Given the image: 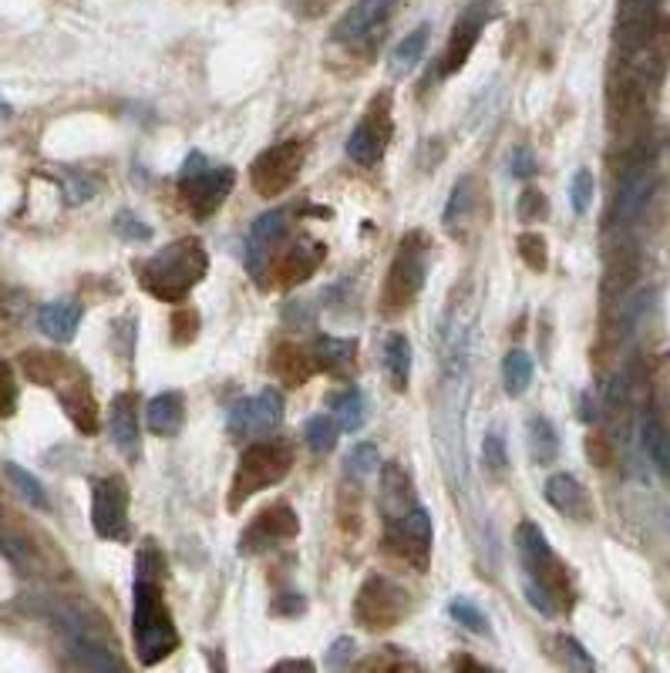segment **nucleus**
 <instances>
[{
	"label": "nucleus",
	"instance_id": "1",
	"mask_svg": "<svg viewBox=\"0 0 670 673\" xmlns=\"http://www.w3.org/2000/svg\"><path fill=\"white\" fill-rule=\"evenodd\" d=\"M210 256L200 240H176L139 266V284L163 303H182L206 280Z\"/></svg>",
	"mask_w": 670,
	"mask_h": 673
},
{
	"label": "nucleus",
	"instance_id": "2",
	"mask_svg": "<svg viewBox=\"0 0 670 673\" xmlns=\"http://www.w3.org/2000/svg\"><path fill=\"white\" fill-rule=\"evenodd\" d=\"M135 650L145 666H155L179 647V629L166 610L159 576L135 573V613H132Z\"/></svg>",
	"mask_w": 670,
	"mask_h": 673
},
{
	"label": "nucleus",
	"instance_id": "3",
	"mask_svg": "<svg viewBox=\"0 0 670 673\" xmlns=\"http://www.w3.org/2000/svg\"><path fill=\"white\" fill-rule=\"evenodd\" d=\"M294 468V448L287 442H253L232 474V492H229V508H240L247 498H253L263 489L280 485Z\"/></svg>",
	"mask_w": 670,
	"mask_h": 673
},
{
	"label": "nucleus",
	"instance_id": "4",
	"mask_svg": "<svg viewBox=\"0 0 670 673\" xmlns=\"http://www.w3.org/2000/svg\"><path fill=\"white\" fill-rule=\"evenodd\" d=\"M236 185V172L229 166H210L203 152H189L179 172V195L195 219H213V213L226 203Z\"/></svg>",
	"mask_w": 670,
	"mask_h": 673
},
{
	"label": "nucleus",
	"instance_id": "5",
	"mask_svg": "<svg viewBox=\"0 0 670 673\" xmlns=\"http://www.w3.org/2000/svg\"><path fill=\"white\" fill-rule=\"evenodd\" d=\"M428 256H431L428 236L418 229L408 232L398 247V253H394L387 280H384V297H381L384 313H402L405 307L415 303V297L424 287V276H428Z\"/></svg>",
	"mask_w": 670,
	"mask_h": 673
},
{
	"label": "nucleus",
	"instance_id": "6",
	"mask_svg": "<svg viewBox=\"0 0 670 673\" xmlns=\"http://www.w3.org/2000/svg\"><path fill=\"white\" fill-rule=\"evenodd\" d=\"M516 545L523 552V563L529 569V579L539 582L553 600H573L570 597V579H566V569L563 563L557 560V552L549 549V539L542 536V529L536 522H523L516 529Z\"/></svg>",
	"mask_w": 670,
	"mask_h": 673
},
{
	"label": "nucleus",
	"instance_id": "7",
	"mask_svg": "<svg viewBox=\"0 0 670 673\" xmlns=\"http://www.w3.org/2000/svg\"><path fill=\"white\" fill-rule=\"evenodd\" d=\"M303 158H307V148H303V142H297V139L263 148V152L253 158V169H250L253 189L263 195V200H273V195L287 192V189L300 179Z\"/></svg>",
	"mask_w": 670,
	"mask_h": 673
},
{
	"label": "nucleus",
	"instance_id": "8",
	"mask_svg": "<svg viewBox=\"0 0 670 673\" xmlns=\"http://www.w3.org/2000/svg\"><path fill=\"white\" fill-rule=\"evenodd\" d=\"M405 613H408V592L387 576H368L358 600H354V616L368 629H387L394 623H402Z\"/></svg>",
	"mask_w": 670,
	"mask_h": 673
},
{
	"label": "nucleus",
	"instance_id": "9",
	"mask_svg": "<svg viewBox=\"0 0 670 673\" xmlns=\"http://www.w3.org/2000/svg\"><path fill=\"white\" fill-rule=\"evenodd\" d=\"M92 526L101 539H129V485L122 474H105L92 492Z\"/></svg>",
	"mask_w": 670,
	"mask_h": 673
},
{
	"label": "nucleus",
	"instance_id": "10",
	"mask_svg": "<svg viewBox=\"0 0 670 673\" xmlns=\"http://www.w3.org/2000/svg\"><path fill=\"white\" fill-rule=\"evenodd\" d=\"M391 132H394V122H391V98L387 95H378L368 108V115L361 118V125L350 132L347 139V155L354 158L358 166H378L384 152H387V142H391Z\"/></svg>",
	"mask_w": 670,
	"mask_h": 673
},
{
	"label": "nucleus",
	"instance_id": "11",
	"mask_svg": "<svg viewBox=\"0 0 670 673\" xmlns=\"http://www.w3.org/2000/svg\"><path fill=\"white\" fill-rule=\"evenodd\" d=\"M387 549L394 556H402L405 563H411L418 573L428 569L431 563V516L415 505L405 516L387 519Z\"/></svg>",
	"mask_w": 670,
	"mask_h": 673
},
{
	"label": "nucleus",
	"instance_id": "12",
	"mask_svg": "<svg viewBox=\"0 0 670 673\" xmlns=\"http://www.w3.org/2000/svg\"><path fill=\"white\" fill-rule=\"evenodd\" d=\"M495 17V4L492 0H476L471 8L462 11V17L455 21L452 27V37H448V45H445V55H442V74H455L465 68L471 48L479 45V37L486 31V24Z\"/></svg>",
	"mask_w": 670,
	"mask_h": 673
},
{
	"label": "nucleus",
	"instance_id": "13",
	"mask_svg": "<svg viewBox=\"0 0 670 673\" xmlns=\"http://www.w3.org/2000/svg\"><path fill=\"white\" fill-rule=\"evenodd\" d=\"M284 424V398L280 390H260L256 398L240 401L229 411V434L236 438H253V434H270Z\"/></svg>",
	"mask_w": 670,
	"mask_h": 673
},
{
	"label": "nucleus",
	"instance_id": "14",
	"mask_svg": "<svg viewBox=\"0 0 670 673\" xmlns=\"http://www.w3.org/2000/svg\"><path fill=\"white\" fill-rule=\"evenodd\" d=\"M297 532H300V522L294 516V508L287 502H277V505L263 508L260 516L247 526V532L240 539V552L243 556H260V552L294 539Z\"/></svg>",
	"mask_w": 670,
	"mask_h": 673
},
{
	"label": "nucleus",
	"instance_id": "15",
	"mask_svg": "<svg viewBox=\"0 0 670 673\" xmlns=\"http://www.w3.org/2000/svg\"><path fill=\"white\" fill-rule=\"evenodd\" d=\"M394 8H398V0H358L350 11H344V17L334 24L331 31V41L337 45H364L371 37L391 21Z\"/></svg>",
	"mask_w": 670,
	"mask_h": 673
},
{
	"label": "nucleus",
	"instance_id": "16",
	"mask_svg": "<svg viewBox=\"0 0 670 673\" xmlns=\"http://www.w3.org/2000/svg\"><path fill=\"white\" fill-rule=\"evenodd\" d=\"M287 232V209H277V213H263L253 226H250V240H247V269L253 273V280L260 287H266L263 273L270 269L273 263V250L284 240Z\"/></svg>",
	"mask_w": 670,
	"mask_h": 673
},
{
	"label": "nucleus",
	"instance_id": "17",
	"mask_svg": "<svg viewBox=\"0 0 670 673\" xmlns=\"http://www.w3.org/2000/svg\"><path fill=\"white\" fill-rule=\"evenodd\" d=\"M108 431L115 448L122 452L129 461L142 458V434H139V411H135V394H115L111 411H108Z\"/></svg>",
	"mask_w": 670,
	"mask_h": 673
},
{
	"label": "nucleus",
	"instance_id": "18",
	"mask_svg": "<svg viewBox=\"0 0 670 673\" xmlns=\"http://www.w3.org/2000/svg\"><path fill=\"white\" fill-rule=\"evenodd\" d=\"M324 256H327V247H324V243H318V240H297L294 247L284 250L280 263H277V273H280L277 284H280V287H297V284H303L307 276L324 263Z\"/></svg>",
	"mask_w": 670,
	"mask_h": 673
},
{
	"label": "nucleus",
	"instance_id": "19",
	"mask_svg": "<svg viewBox=\"0 0 670 673\" xmlns=\"http://www.w3.org/2000/svg\"><path fill=\"white\" fill-rule=\"evenodd\" d=\"M546 502L553 505L557 512H563V516L579 519V522H586L589 516H594L589 495H586V489L573 479V474H553V479L546 482Z\"/></svg>",
	"mask_w": 670,
	"mask_h": 673
},
{
	"label": "nucleus",
	"instance_id": "20",
	"mask_svg": "<svg viewBox=\"0 0 670 673\" xmlns=\"http://www.w3.org/2000/svg\"><path fill=\"white\" fill-rule=\"evenodd\" d=\"M77 324H82V303L77 300H55L37 310V327H41V334L51 337L55 344H71L77 334Z\"/></svg>",
	"mask_w": 670,
	"mask_h": 673
},
{
	"label": "nucleus",
	"instance_id": "21",
	"mask_svg": "<svg viewBox=\"0 0 670 673\" xmlns=\"http://www.w3.org/2000/svg\"><path fill=\"white\" fill-rule=\"evenodd\" d=\"M186 421V398L179 390H166V394H155L145 408V424L152 434H159V438H169L176 434Z\"/></svg>",
	"mask_w": 670,
	"mask_h": 673
},
{
	"label": "nucleus",
	"instance_id": "22",
	"mask_svg": "<svg viewBox=\"0 0 670 673\" xmlns=\"http://www.w3.org/2000/svg\"><path fill=\"white\" fill-rule=\"evenodd\" d=\"M381 505L387 512V519H398L408 508H415V492H411L408 471L394 461H387L381 471Z\"/></svg>",
	"mask_w": 670,
	"mask_h": 673
},
{
	"label": "nucleus",
	"instance_id": "23",
	"mask_svg": "<svg viewBox=\"0 0 670 673\" xmlns=\"http://www.w3.org/2000/svg\"><path fill=\"white\" fill-rule=\"evenodd\" d=\"M313 361H318V371H327L334 377H350L354 364H358V340L318 337V344H313Z\"/></svg>",
	"mask_w": 670,
	"mask_h": 673
},
{
	"label": "nucleus",
	"instance_id": "24",
	"mask_svg": "<svg viewBox=\"0 0 670 673\" xmlns=\"http://www.w3.org/2000/svg\"><path fill=\"white\" fill-rule=\"evenodd\" d=\"M273 374H277L284 384L290 387H300L313 377V371H318V361H313V350H303L297 344H284L277 347V353H273V361H270Z\"/></svg>",
	"mask_w": 670,
	"mask_h": 673
},
{
	"label": "nucleus",
	"instance_id": "25",
	"mask_svg": "<svg viewBox=\"0 0 670 673\" xmlns=\"http://www.w3.org/2000/svg\"><path fill=\"white\" fill-rule=\"evenodd\" d=\"M650 192H654V176L650 172H634V176H626L620 195H617V209H613V219L617 223H626V219H634L644 203L650 200Z\"/></svg>",
	"mask_w": 670,
	"mask_h": 673
},
{
	"label": "nucleus",
	"instance_id": "26",
	"mask_svg": "<svg viewBox=\"0 0 670 673\" xmlns=\"http://www.w3.org/2000/svg\"><path fill=\"white\" fill-rule=\"evenodd\" d=\"M384 368L394 390H408L411 381V344L405 334H391L384 344Z\"/></svg>",
	"mask_w": 670,
	"mask_h": 673
},
{
	"label": "nucleus",
	"instance_id": "27",
	"mask_svg": "<svg viewBox=\"0 0 670 673\" xmlns=\"http://www.w3.org/2000/svg\"><path fill=\"white\" fill-rule=\"evenodd\" d=\"M641 438H644V452H647L650 465L660 474H670V431L650 411L641 421Z\"/></svg>",
	"mask_w": 670,
	"mask_h": 673
},
{
	"label": "nucleus",
	"instance_id": "28",
	"mask_svg": "<svg viewBox=\"0 0 670 673\" xmlns=\"http://www.w3.org/2000/svg\"><path fill=\"white\" fill-rule=\"evenodd\" d=\"M533 384V358L526 350H509L502 361V387L509 398H523Z\"/></svg>",
	"mask_w": 670,
	"mask_h": 673
},
{
	"label": "nucleus",
	"instance_id": "29",
	"mask_svg": "<svg viewBox=\"0 0 670 673\" xmlns=\"http://www.w3.org/2000/svg\"><path fill=\"white\" fill-rule=\"evenodd\" d=\"M526 442H529V455L536 465H549L560 455V438H557V428L549 424L546 418H533L526 428Z\"/></svg>",
	"mask_w": 670,
	"mask_h": 673
},
{
	"label": "nucleus",
	"instance_id": "30",
	"mask_svg": "<svg viewBox=\"0 0 670 673\" xmlns=\"http://www.w3.org/2000/svg\"><path fill=\"white\" fill-rule=\"evenodd\" d=\"M71 657L85 670H118V660L101 644H95L88 633H71Z\"/></svg>",
	"mask_w": 670,
	"mask_h": 673
},
{
	"label": "nucleus",
	"instance_id": "31",
	"mask_svg": "<svg viewBox=\"0 0 670 673\" xmlns=\"http://www.w3.org/2000/svg\"><path fill=\"white\" fill-rule=\"evenodd\" d=\"M334 418L340 424V431H361L368 421V405H364V394L358 387H350L344 394L334 398Z\"/></svg>",
	"mask_w": 670,
	"mask_h": 673
},
{
	"label": "nucleus",
	"instance_id": "32",
	"mask_svg": "<svg viewBox=\"0 0 670 673\" xmlns=\"http://www.w3.org/2000/svg\"><path fill=\"white\" fill-rule=\"evenodd\" d=\"M428 34H431L428 24H418L415 31H408V37H405V41H402L398 48H394V55H391V68L398 71V74H408V71L424 58Z\"/></svg>",
	"mask_w": 670,
	"mask_h": 673
},
{
	"label": "nucleus",
	"instance_id": "33",
	"mask_svg": "<svg viewBox=\"0 0 670 673\" xmlns=\"http://www.w3.org/2000/svg\"><path fill=\"white\" fill-rule=\"evenodd\" d=\"M303 438L310 445L313 455H327L337 448V438H340V424L337 418H327V414H313L303 428Z\"/></svg>",
	"mask_w": 670,
	"mask_h": 673
},
{
	"label": "nucleus",
	"instance_id": "34",
	"mask_svg": "<svg viewBox=\"0 0 670 673\" xmlns=\"http://www.w3.org/2000/svg\"><path fill=\"white\" fill-rule=\"evenodd\" d=\"M4 471H8V479L14 482V489L21 492V498H24L27 505H34V508H48V492H45V485L37 482L31 471H24V468L14 465V461H8Z\"/></svg>",
	"mask_w": 670,
	"mask_h": 673
},
{
	"label": "nucleus",
	"instance_id": "35",
	"mask_svg": "<svg viewBox=\"0 0 670 673\" xmlns=\"http://www.w3.org/2000/svg\"><path fill=\"white\" fill-rule=\"evenodd\" d=\"M381 465V458H378V448L374 445H354L350 452H347V458H344V471L350 474L354 482H361V479H368V474L374 471Z\"/></svg>",
	"mask_w": 670,
	"mask_h": 673
},
{
	"label": "nucleus",
	"instance_id": "36",
	"mask_svg": "<svg viewBox=\"0 0 670 673\" xmlns=\"http://www.w3.org/2000/svg\"><path fill=\"white\" fill-rule=\"evenodd\" d=\"M448 613H452L455 623H462V626L471 629V633H489V620H486V613H482L476 603H471V600H465V597L452 600Z\"/></svg>",
	"mask_w": 670,
	"mask_h": 673
},
{
	"label": "nucleus",
	"instance_id": "37",
	"mask_svg": "<svg viewBox=\"0 0 670 673\" xmlns=\"http://www.w3.org/2000/svg\"><path fill=\"white\" fill-rule=\"evenodd\" d=\"M115 232H118V240H125V243H148L152 240V226H145L129 209H122L115 216Z\"/></svg>",
	"mask_w": 670,
	"mask_h": 673
},
{
	"label": "nucleus",
	"instance_id": "38",
	"mask_svg": "<svg viewBox=\"0 0 670 673\" xmlns=\"http://www.w3.org/2000/svg\"><path fill=\"white\" fill-rule=\"evenodd\" d=\"M516 247H519V256L529 269H536V273L546 269V240L539 232H523Z\"/></svg>",
	"mask_w": 670,
	"mask_h": 673
},
{
	"label": "nucleus",
	"instance_id": "39",
	"mask_svg": "<svg viewBox=\"0 0 670 673\" xmlns=\"http://www.w3.org/2000/svg\"><path fill=\"white\" fill-rule=\"evenodd\" d=\"M589 200H594V172L579 169V172L573 176V185H570V203H573V209L583 216V213L589 209Z\"/></svg>",
	"mask_w": 670,
	"mask_h": 673
},
{
	"label": "nucleus",
	"instance_id": "40",
	"mask_svg": "<svg viewBox=\"0 0 670 673\" xmlns=\"http://www.w3.org/2000/svg\"><path fill=\"white\" fill-rule=\"evenodd\" d=\"M519 219H526V223H536V219H542L546 216V209H549V203H546V195L539 192V189H526L523 195H519Z\"/></svg>",
	"mask_w": 670,
	"mask_h": 673
},
{
	"label": "nucleus",
	"instance_id": "41",
	"mask_svg": "<svg viewBox=\"0 0 670 673\" xmlns=\"http://www.w3.org/2000/svg\"><path fill=\"white\" fill-rule=\"evenodd\" d=\"M17 405V381L11 374V368L0 361V414H11Z\"/></svg>",
	"mask_w": 670,
	"mask_h": 673
},
{
	"label": "nucleus",
	"instance_id": "42",
	"mask_svg": "<svg viewBox=\"0 0 670 673\" xmlns=\"http://www.w3.org/2000/svg\"><path fill=\"white\" fill-rule=\"evenodd\" d=\"M468 203H471V182L462 179V182L455 185V192H452V203H448V209H445V223L455 226V223H458V213H462V216L468 213Z\"/></svg>",
	"mask_w": 670,
	"mask_h": 673
},
{
	"label": "nucleus",
	"instance_id": "43",
	"mask_svg": "<svg viewBox=\"0 0 670 673\" xmlns=\"http://www.w3.org/2000/svg\"><path fill=\"white\" fill-rule=\"evenodd\" d=\"M354 650H358L354 637H340V640H334V647H331V653H327V666H331V670H344V666H350V663H354Z\"/></svg>",
	"mask_w": 670,
	"mask_h": 673
},
{
	"label": "nucleus",
	"instance_id": "44",
	"mask_svg": "<svg viewBox=\"0 0 670 673\" xmlns=\"http://www.w3.org/2000/svg\"><path fill=\"white\" fill-rule=\"evenodd\" d=\"M526 600H529L533 610L542 613V616H553V613H557V600L549 597V592H546L539 582H533V579H526Z\"/></svg>",
	"mask_w": 670,
	"mask_h": 673
},
{
	"label": "nucleus",
	"instance_id": "45",
	"mask_svg": "<svg viewBox=\"0 0 670 673\" xmlns=\"http://www.w3.org/2000/svg\"><path fill=\"white\" fill-rule=\"evenodd\" d=\"M560 647H563V660L573 666V670H594L597 663L586 657V650L573 640V637H560Z\"/></svg>",
	"mask_w": 670,
	"mask_h": 673
},
{
	"label": "nucleus",
	"instance_id": "46",
	"mask_svg": "<svg viewBox=\"0 0 670 673\" xmlns=\"http://www.w3.org/2000/svg\"><path fill=\"white\" fill-rule=\"evenodd\" d=\"M95 195V182L92 179H82V176H71L68 179V206H82Z\"/></svg>",
	"mask_w": 670,
	"mask_h": 673
},
{
	"label": "nucleus",
	"instance_id": "47",
	"mask_svg": "<svg viewBox=\"0 0 670 673\" xmlns=\"http://www.w3.org/2000/svg\"><path fill=\"white\" fill-rule=\"evenodd\" d=\"M512 176L516 179H533L536 176V158L529 148H516V155H512Z\"/></svg>",
	"mask_w": 670,
	"mask_h": 673
},
{
	"label": "nucleus",
	"instance_id": "48",
	"mask_svg": "<svg viewBox=\"0 0 670 673\" xmlns=\"http://www.w3.org/2000/svg\"><path fill=\"white\" fill-rule=\"evenodd\" d=\"M486 465H492L495 471H502L509 465V455H505V445L499 434H489L486 438Z\"/></svg>",
	"mask_w": 670,
	"mask_h": 673
},
{
	"label": "nucleus",
	"instance_id": "49",
	"mask_svg": "<svg viewBox=\"0 0 670 673\" xmlns=\"http://www.w3.org/2000/svg\"><path fill=\"white\" fill-rule=\"evenodd\" d=\"M654 4H657V0H626L623 14H626V21H644V17H650Z\"/></svg>",
	"mask_w": 670,
	"mask_h": 673
},
{
	"label": "nucleus",
	"instance_id": "50",
	"mask_svg": "<svg viewBox=\"0 0 670 673\" xmlns=\"http://www.w3.org/2000/svg\"><path fill=\"white\" fill-rule=\"evenodd\" d=\"M0 552H4V556H11L14 563H24V560H27V549H24L17 539H4V536H0Z\"/></svg>",
	"mask_w": 670,
	"mask_h": 673
},
{
	"label": "nucleus",
	"instance_id": "51",
	"mask_svg": "<svg viewBox=\"0 0 670 673\" xmlns=\"http://www.w3.org/2000/svg\"><path fill=\"white\" fill-rule=\"evenodd\" d=\"M277 670H313V663H307V660H287V663H277Z\"/></svg>",
	"mask_w": 670,
	"mask_h": 673
},
{
	"label": "nucleus",
	"instance_id": "52",
	"mask_svg": "<svg viewBox=\"0 0 670 673\" xmlns=\"http://www.w3.org/2000/svg\"><path fill=\"white\" fill-rule=\"evenodd\" d=\"M14 115V105L4 98V95H0V122H4V118H11Z\"/></svg>",
	"mask_w": 670,
	"mask_h": 673
},
{
	"label": "nucleus",
	"instance_id": "53",
	"mask_svg": "<svg viewBox=\"0 0 670 673\" xmlns=\"http://www.w3.org/2000/svg\"><path fill=\"white\" fill-rule=\"evenodd\" d=\"M455 666H468V670H482L476 660H455Z\"/></svg>",
	"mask_w": 670,
	"mask_h": 673
}]
</instances>
